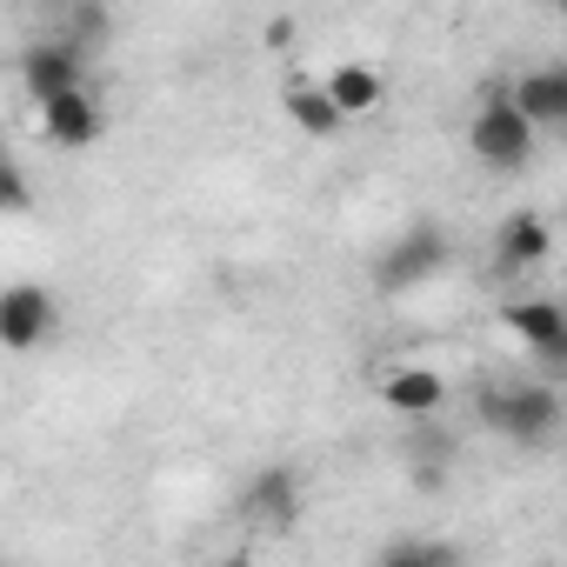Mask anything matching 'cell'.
Segmentation results:
<instances>
[{"mask_svg": "<svg viewBox=\"0 0 567 567\" xmlns=\"http://www.w3.org/2000/svg\"><path fill=\"white\" fill-rule=\"evenodd\" d=\"M101 127H107V114H101V101H94L87 87H81V94H61V101L41 107V134H48L54 147H94Z\"/></svg>", "mask_w": 567, "mask_h": 567, "instance_id": "9c48e42d", "label": "cell"}, {"mask_svg": "<svg viewBox=\"0 0 567 567\" xmlns=\"http://www.w3.org/2000/svg\"><path fill=\"white\" fill-rule=\"evenodd\" d=\"M21 87H28L34 107H48V101H61V94H81V87H87V61H81L68 41H34V48L21 54Z\"/></svg>", "mask_w": 567, "mask_h": 567, "instance_id": "8992f818", "label": "cell"}, {"mask_svg": "<svg viewBox=\"0 0 567 567\" xmlns=\"http://www.w3.org/2000/svg\"><path fill=\"white\" fill-rule=\"evenodd\" d=\"M461 461V441L454 434H434V427H414L408 434V467H454Z\"/></svg>", "mask_w": 567, "mask_h": 567, "instance_id": "2e32d148", "label": "cell"}, {"mask_svg": "<svg viewBox=\"0 0 567 567\" xmlns=\"http://www.w3.org/2000/svg\"><path fill=\"white\" fill-rule=\"evenodd\" d=\"M474 414H481V427H494L514 447H547L560 427V394L547 381H487L474 394Z\"/></svg>", "mask_w": 567, "mask_h": 567, "instance_id": "6da1fadb", "label": "cell"}, {"mask_svg": "<svg viewBox=\"0 0 567 567\" xmlns=\"http://www.w3.org/2000/svg\"><path fill=\"white\" fill-rule=\"evenodd\" d=\"M301 507H308V494H301V474H295V467H260V474L240 487V514H247L254 527H267V534H288V527L301 520Z\"/></svg>", "mask_w": 567, "mask_h": 567, "instance_id": "5b68a950", "label": "cell"}, {"mask_svg": "<svg viewBox=\"0 0 567 567\" xmlns=\"http://www.w3.org/2000/svg\"><path fill=\"white\" fill-rule=\"evenodd\" d=\"M507 107L534 127V134H554V127H567V68L554 61V68H534V74H520L514 81V94H507Z\"/></svg>", "mask_w": 567, "mask_h": 567, "instance_id": "52a82bcc", "label": "cell"}, {"mask_svg": "<svg viewBox=\"0 0 567 567\" xmlns=\"http://www.w3.org/2000/svg\"><path fill=\"white\" fill-rule=\"evenodd\" d=\"M501 321H507L540 361H560V354H567V315H560V301H507Z\"/></svg>", "mask_w": 567, "mask_h": 567, "instance_id": "30bf717a", "label": "cell"}, {"mask_svg": "<svg viewBox=\"0 0 567 567\" xmlns=\"http://www.w3.org/2000/svg\"><path fill=\"white\" fill-rule=\"evenodd\" d=\"M447 260H454L447 227L421 214V220H408V227L381 247V260H374V288H381V295H414V288H427V280H434Z\"/></svg>", "mask_w": 567, "mask_h": 567, "instance_id": "7a4b0ae2", "label": "cell"}, {"mask_svg": "<svg viewBox=\"0 0 567 567\" xmlns=\"http://www.w3.org/2000/svg\"><path fill=\"white\" fill-rule=\"evenodd\" d=\"M54 328H61V301L41 288V280H14V288H0V348H8V354L48 348Z\"/></svg>", "mask_w": 567, "mask_h": 567, "instance_id": "277c9868", "label": "cell"}, {"mask_svg": "<svg viewBox=\"0 0 567 567\" xmlns=\"http://www.w3.org/2000/svg\"><path fill=\"white\" fill-rule=\"evenodd\" d=\"M408 474H414L421 494H441V487H447V467H408Z\"/></svg>", "mask_w": 567, "mask_h": 567, "instance_id": "ac0fdd59", "label": "cell"}, {"mask_svg": "<svg viewBox=\"0 0 567 567\" xmlns=\"http://www.w3.org/2000/svg\"><path fill=\"white\" fill-rule=\"evenodd\" d=\"M321 94L334 101V114H341V121H354V114L381 107V74H374V68H361V61H348V68H334V74H328V87H321Z\"/></svg>", "mask_w": 567, "mask_h": 567, "instance_id": "7c38bea8", "label": "cell"}, {"mask_svg": "<svg viewBox=\"0 0 567 567\" xmlns=\"http://www.w3.org/2000/svg\"><path fill=\"white\" fill-rule=\"evenodd\" d=\"M547 247H554V234H547V220H540V214H507V220L494 227V267H501V274L540 267V260H547Z\"/></svg>", "mask_w": 567, "mask_h": 567, "instance_id": "8fae6325", "label": "cell"}, {"mask_svg": "<svg viewBox=\"0 0 567 567\" xmlns=\"http://www.w3.org/2000/svg\"><path fill=\"white\" fill-rule=\"evenodd\" d=\"M534 141H540V134L507 107V94H487V101L474 107V121H467V147H474V161L494 167V174L527 167V161H534Z\"/></svg>", "mask_w": 567, "mask_h": 567, "instance_id": "3957f363", "label": "cell"}, {"mask_svg": "<svg viewBox=\"0 0 567 567\" xmlns=\"http://www.w3.org/2000/svg\"><path fill=\"white\" fill-rule=\"evenodd\" d=\"M207 567H247V554H227V560H207Z\"/></svg>", "mask_w": 567, "mask_h": 567, "instance_id": "d6986e66", "label": "cell"}, {"mask_svg": "<svg viewBox=\"0 0 567 567\" xmlns=\"http://www.w3.org/2000/svg\"><path fill=\"white\" fill-rule=\"evenodd\" d=\"M34 207V181L21 174L14 154H0V214H28Z\"/></svg>", "mask_w": 567, "mask_h": 567, "instance_id": "e0dca14e", "label": "cell"}, {"mask_svg": "<svg viewBox=\"0 0 567 567\" xmlns=\"http://www.w3.org/2000/svg\"><path fill=\"white\" fill-rule=\"evenodd\" d=\"M381 401H388L401 421H434V414L447 408V381H441L434 368H421V361H401V368L381 374Z\"/></svg>", "mask_w": 567, "mask_h": 567, "instance_id": "ba28073f", "label": "cell"}, {"mask_svg": "<svg viewBox=\"0 0 567 567\" xmlns=\"http://www.w3.org/2000/svg\"><path fill=\"white\" fill-rule=\"evenodd\" d=\"M374 567H467V554L454 547V540H427V534H394L388 547H381V560Z\"/></svg>", "mask_w": 567, "mask_h": 567, "instance_id": "5bb4252c", "label": "cell"}, {"mask_svg": "<svg viewBox=\"0 0 567 567\" xmlns=\"http://www.w3.org/2000/svg\"><path fill=\"white\" fill-rule=\"evenodd\" d=\"M107 28H114V14H107V8H68V48H74L81 61L107 41Z\"/></svg>", "mask_w": 567, "mask_h": 567, "instance_id": "9a60e30c", "label": "cell"}, {"mask_svg": "<svg viewBox=\"0 0 567 567\" xmlns=\"http://www.w3.org/2000/svg\"><path fill=\"white\" fill-rule=\"evenodd\" d=\"M280 101H288V121H295L301 134H315V141H334V134L348 127V121L334 114V101H328V94H321L315 81H295L288 94H280Z\"/></svg>", "mask_w": 567, "mask_h": 567, "instance_id": "4fadbf2b", "label": "cell"}]
</instances>
